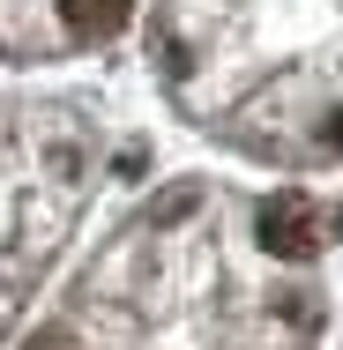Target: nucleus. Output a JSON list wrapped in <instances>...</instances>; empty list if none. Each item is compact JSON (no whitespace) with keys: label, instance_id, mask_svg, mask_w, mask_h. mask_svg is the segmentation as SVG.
Wrapping results in <instances>:
<instances>
[{"label":"nucleus","instance_id":"nucleus-1","mask_svg":"<svg viewBox=\"0 0 343 350\" xmlns=\"http://www.w3.org/2000/svg\"><path fill=\"white\" fill-rule=\"evenodd\" d=\"M336 231H343V216L329 202H314L306 187H276L269 202L254 209V239H262V254H276V261H314Z\"/></svg>","mask_w":343,"mask_h":350},{"label":"nucleus","instance_id":"nucleus-2","mask_svg":"<svg viewBox=\"0 0 343 350\" xmlns=\"http://www.w3.org/2000/svg\"><path fill=\"white\" fill-rule=\"evenodd\" d=\"M135 15V0H60V23L75 38H120Z\"/></svg>","mask_w":343,"mask_h":350},{"label":"nucleus","instance_id":"nucleus-3","mask_svg":"<svg viewBox=\"0 0 343 350\" xmlns=\"http://www.w3.org/2000/svg\"><path fill=\"white\" fill-rule=\"evenodd\" d=\"M194 202H202L194 187H172V194L157 202V224H179V216H194Z\"/></svg>","mask_w":343,"mask_h":350}]
</instances>
